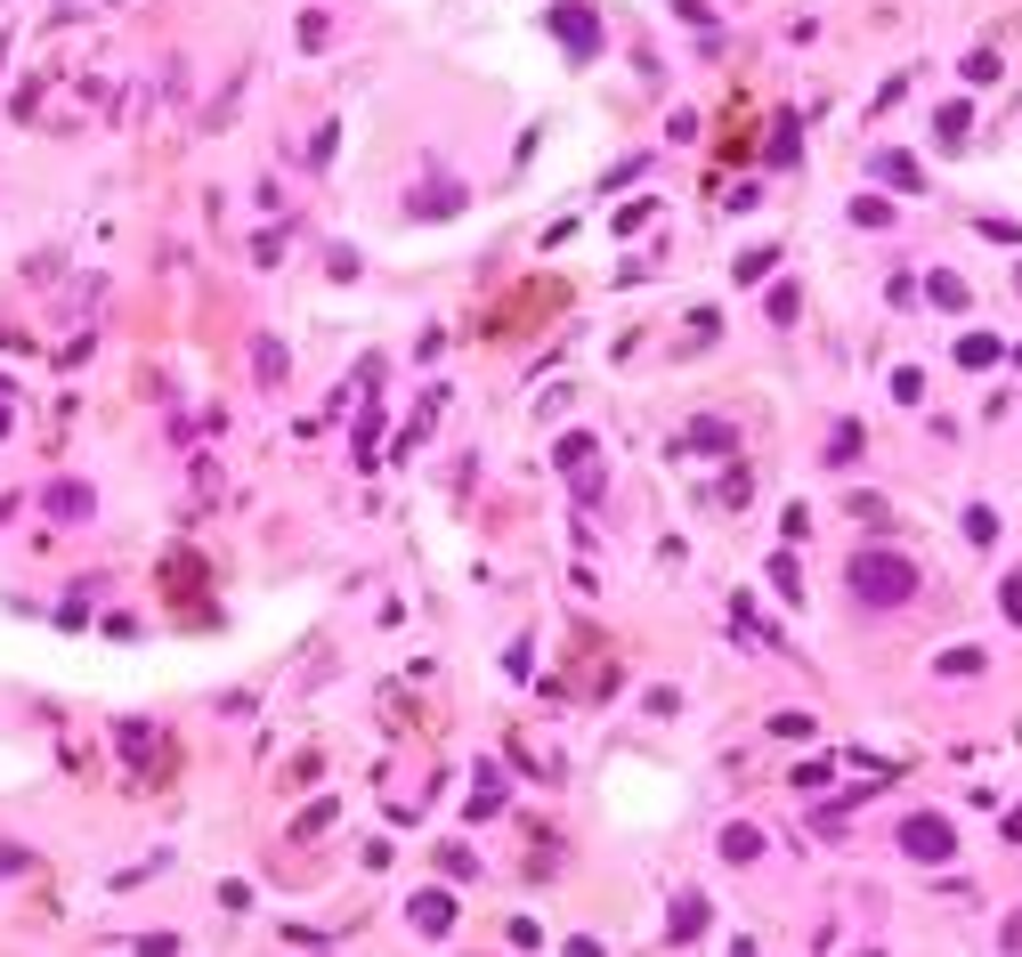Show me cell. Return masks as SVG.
<instances>
[{
	"label": "cell",
	"mask_w": 1022,
	"mask_h": 957,
	"mask_svg": "<svg viewBox=\"0 0 1022 957\" xmlns=\"http://www.w3.org/2000/svg\"><path fill=\"white\" fill-rule=\"evenodd\" d=\"M852 593L876 600V609H892V600L917 593V568H909L901 552H861V560H852Z\"/></svg>",
	"instance_id": "obj_1"
},
{
	"label": "cell",
	"mask_w": 1022,
	"mask_h": 957,
	"mask_svg": "<svg viewBox=\"0 0 1022 957\" xmlns=\"http://www.w3.org/2000/svg\"><path fill=\"white\" fill-rule=\"evenodd\" d=\"M552 33L569 41L576 57H593V49H600V16L584 9V0H560V9H552Z\"/></svg>",
	"instance_id": "obj_2"
},
{
	"label": "cell",
	"mask_w": 1022,
	"mask_h": 957,
	"mask_svg": "<svg viewBox=\"0 0 1022 957\" xmlns=\"http://www.w3.org/2000/svg\"><path fill=\"white\" fill-rule=\"evenodd\" d=\"M901 844L917 852V860H942V852H950V820H933V811H925V820L901 827Z\"/></svg>",
	"instance_id": "obj_3"
},
{
	"label": "cell",
	"mask_w": 1022,
	"mask_h": 957,
	"mask_svg": "<svg viewBox=\"0 0 1022 957\" xmlns=\"http://www.w3.org/2000/svg\"><path fill=\"white\" fill-rule=\"evenodd\" d=\"M49 511L57 519H81V511H90V487H74V478H66V487H49Z\"/></svg>",
	"instance_id": "obj_4"
},
{
	"label": "cell",
	"mask_w": 1022,
	"mask_h": 957,
	"mask_svg": "<svg viewBox=\"0 0 1022 957\" xmlns=\"http://www.w3.org/2000/svg\"><path fill=\"white\" fill-rule=\"evenodd\" d=\"M876 179H892V187H917V162H909V155H876Z\"/></svg>",
	"instance_id": "obj_5"
},
{
	"label": "cell",
	"mask_w": 1022,
	"mask_h": 957,
	"mask_svg": "<svg viewBox=\"0 0 1022 957\" xmlns=\"http://www.w3.org/2000/svg\"><path fill=\"white\" fill-rule=\"evenodd\" d=\"M0 430H9V414H0Z\"/></svg>",
	"instance_id": "obj_6"
}]
</instances>
